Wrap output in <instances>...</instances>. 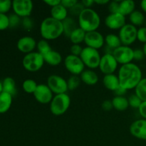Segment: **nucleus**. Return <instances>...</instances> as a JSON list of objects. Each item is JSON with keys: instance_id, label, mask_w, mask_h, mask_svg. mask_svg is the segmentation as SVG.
I'll return each instance as SVG.
<instances>
[{"instance_id": "nucleus-32", "label": "nucleus", "mask_w": 146, "mask_h": 146, "mask_svg": "<svg viewBox=\"0 0 146 146\" xmlns=\"http://www.w3.org/2000/svg\"><path fill=\"white\" fill-rule=\"evenodd\" d=\"M36 48L38 50V52L42 56L45 55L48 52L52 50L51 46L48 43V41L45 39L40 40L36 44Z\"/></svg>"}, {"instance_id": "nucleus-51", "label": "nucleus", "mask_w": 146, "mask_h": 146, "mask_svg": "<svg viewBox=\"0 0 146 146\" xmlns=\"http://www.w3.org/2000/svg\"><path fill=\"white\" fill-rule=\"evenodd\" d=\"M141 7L143 11L146 13V0H143L141 2Z\"/></svg>"}, {"instance_id": "nucleus-16", "label": "nucleus", "mask_w": 146, "mask_h": 146, "mask_svg": "<svg viewBox=\"0 0 146 146\" xmlns=\"http://www.w3.org/2000/svg\"><path fill=\"white\" fill-rule=\"evenodd\" d=\"M130 133L135 138L140 140H146V120H136L131 123L129 128Z\"/></svg>"}, {"instance_id": "nucleus-14", "label": "nucleus", "mask_w": 146, "mask_h": 146, "mask_svg": "<svg viewBox=\"0 0 146 146\" xmlns=\"http://www.w3.org/2000/svg\"><path fill=\"white\" fill-rule=\"evenodd\" d=\"M34 96L35 99L41 104H50L54 98L52 91L48 86L45 84H38L34 93Z\"/></svg>"}, {"instance_id": "nucleus-10", "label": "nucleus", "mask_w": 146, "mask_h": 146, "mask_svg": "<svg viewBox=\"0 0 146 146\" xmlns=\"http://www.w3.org/2000/svg\"><path fill=\"white\" fill-rule=\"evenodd\" d=\"M113 56L118 64L125 65L132 63L134 60V50L130 46L122 45L113 50Z\"/></svg>"}, {"instance_id": "nucleus-15", "label": "nucleus", "mask_w": 146, "mask_h": 146, "mask_svg": "<svg viewBox=\"0 0 146 146\" xmlns=\"http://www.w3.org/2000/svg\"><path fill=\"white\" fill-rule=\"evenodd\" d=\"M105 24L108 29L111 30H120L126 24L125 17L120 13L110 14L106 17Z\"/></svg>"}, {"instance_id": "nucleus-34", "label": "nucleus", "mask_w": 146, "mask_h": 146, "mask_svg": "<svg viewBox=\"0 0 146 146\" xmlns=\"http://www.w3.org/2000/svg\"><path fill=\"white\" fill-rule=\"evenodd\" d=\"M12 8V1L10 0H0V14H6Z\"/></svg>"}, {"instance_id": "nucleus-3", "label": "nucleus", "mask_w": 146, "mask_h": 146, "mask_svg": "<svg viewBox=\"0 0 146 146\" xmlns=\"http://www.w3.org/2000/svg\"><path fill=\"white\" fill-rule=\"evenodd\" d=\"M101 24V18L98 13L92 9L85 8L78 16L79 28L86 33L97 31Z\"/></svg>"}, {"instance_id": "nucleus-44", "label": "nucleus", "mask_w": 146, "mask_h": 146, "mask_svg": "<svg viewBox=\"0 0 146 146\" xmlns=\"http://www.w3.org/2000/svg\"><path fill=\"white\" fill-rule=\"evenodd\" d=\"M22 25L26 29H31L34 24H33V21H31L29 17H26V18H23Z\"/></svg>"}, {"instance_id": "nucleus-31", "label": "nucleus", "mask_w": 146, "mask_h": 146, "mask_svg": "<svg viewBox=\"0 0 146 146\" xmlns=\"http://www.w3.org/2000/svg\"><path fill=\"white\" fill-rule=\"evenodd\" d=\"M38 84L33 79H27L23 82L22 88L27 94H34Z\"/></svg>"}, {"instance_id": "nucleus-45", "label": "nucleus", "mask_w": 146, "mask_h": 146, "mask_svg": "<svg viewBox=\"0 0 146 146\" xmlns=\"http://www.w3.org/2000/svg\"><path fill=\"white\" fill-rule=\"evenodd\" d=\"M101 106H102L103 110H104L106 111H109L111 110H112V108H113L112 101H109V100H106V101H104L102 103Z\"/></svg>"}, {"instance_id": "nucleus-22", "label": "nucleus", "mask_w": 146, "mask_h": 146, "mask_svg": "<svg viewBox=\"0 0 146 146\" xmlns=\"http://www.w3.org/2000/svg\"><path fill=\"white\" fill-rule=\"evenodd\" d=\"M13 96L5 92L0 94V113H7L10 109L12 104Z\"/></svg>"}, {"instance_id": "nucleus-42", "label": "nucleus", "mask_w": 146, "mask_h": 146, "mask_svg": "<svg viewBox=\"0 0 146 146\" xmlns=\"http://www.w3.org/2000/svg\"><path fill=\"white\" fill-rule=\"evenodd\" d=\"M145 58V54H144L143 49H137L134 50V60L136 61H141Z\"/></svg>"}, {"instance_id": "nucleus-28", "label": "nucleus", "mask_w": 146, "mask_h": 146, "mask_svg": "<svg viewBox=\"0 0 146 146\" xmlns=\"http://www.w3.org/2000/svg\"><path fill=\"white\" fill-rule=\"evenodd\" d=\"M86 32L81 28L78 27L70 35L69 38L73 44H80L84 41Z\"/></svg>"}, {"instance_id": "nucleus-8", "label": "nucleus", "mask_w": 146, "mask_h": 146, "mask_svg": "<svg viewBox=\"0 0 146 146\" xmlns=\"http://www.w3.org/2000/svg\"><path fill=\"white\" fill-rule=\"evenodd\" d=\"M47 86L51 89L53 94L56 95L66 94L68 91V84L63 77L53 74L48 76L47 79Z\"/></svg>"}, {"instance_id": "nucleus-38", "label": "nucleus", "mask_w": 146, "mask_h": 146, "mask_svg": "<svg viewBox=\"0 0 146 146\" xmlns=\"http://www.w3.org/2000/svg\"><path fill=\"white\" fill-rule=\"evenodd\" d=\"M85 9L84 6L83 5V4L81 2H78L74 7H72L71 9H70V12L71 14L75 16H79V14H81V11Z\"/></svg>"}, {"instance_id": "nucleus-49", "label": "nucleus", "mask_w": 146, "mask_h": 146, "mask_svg": "<svg viewBox=\"0 0 146 146\" xmlns=\"http://www.w3.org/2000/svg\"><path fill=\"white\" fill-rule=\"evenodd\" d=\"M126 92H127L126 90H125L124 88H123L122 87H121V86H120L119 88H118V89L115 91V93L116 94L117 96H123V95L124 94H126Z\"/></svg>"}, {"instance_id": "nucleus-37", "label": "nucleus", "mask_w": 146, "mask_h": 146, "mask_svg": "<svg viewBox=\"0 0 146 146\" xmlns=\"http://www.w3.org/2000/svg\"><path fill=\"white\" fill-rule=\"evenodd\" d=\"M137 40L141 43H146V27H140L137 33Z\"/></svg>"}, {"instance_id": "nucleus-36", "label": "nucleus", "mask_w": 146, "mask_h": 146, "mask_svg": "<svg viewBox=\"0 0 146 146\" xmlns=\"http://www.w3.org/2000/svg\"><path fill=\"white\" fill-rule=\"evenodd\" d=\"M9 27V19L7 14H0V31H4Z\"/></svg>"}, {"instance_id": "nucleus-4", "label": "nucleus", "mask_w": 146, "mask_h": 146, "mask_svg": "<svg viewBox=\"0 0 146 146\" xmlns=\"http://www.w3.org/2000/svg\"><path fill=\"white\" fill-rule=\"evenodd\" d=\"M70 104L71 98L67 94L56 95L50 103V111L54 115H62L68 111Z\"/></svg>"}, {"instance_id": "nucleus-2", "label": "nucleus", "mask_w": 146, "mask_h": 146, "mask_svg": "<svg viewBox=\"0 0 146 146\" xmlns=\"http://www.w3.org/2000/svg\"><path fill=\"white\" fill-rule=\"evenodd\" d=\"M40 34L45 40H54L64 34V27L61 21L52 17L44 19L40 25Z\"/></svg>"}, {"instance_id": "nucleus-5", "label": "nucleus", "mask_w": 146, "mask_h": 146, "mask_svg": "<svg viewBox=\"0 0 146 146\" xmlns=\"http://www.w3.org/2000/svg\"><path fill=\"white\" fill-rule=\"evenodd\" d=\"M44 57L37 52H31L24 56L22 59V65L27 71L29 72H36L41 69L44 66Z\"/></svg>"}, {"instance_id": "nucleus-7", "label": "nucleus", "mask_w": 146, "mask_h": 146, "mask_svg": "<svg viewBox=\"0 0 146 146\" xmlns=\"http://www.w3.org/2000/svg\"><path fill=\"white\" fill-rule=\"evenodd\" d=\"M138 29L131 24H126L119 30V36L121 44L123 46H129L137 39Z\"/></svg>"}, {"instance_id": "nucleus-53", "label": "nucleus", "mask_w": 146, "mask_h": 146, "mask_svg": "<svg viewBox=\"0 0 146 146\" xmlns=\"http://www.w3.org/2000/svg\"><path fill=\"white\" fill-rule=\"evenodd\" d=\"M3 92V88H2V82L0 81V94Z\"/></svg>"}, {"instance_id": "nucleus-26", "label": "nucleus", "mask_w": 146, "mask_h": 146, "mask_svg": "<svg viewBox=\"0 0 146 146\" xmlns=\"http://www.w3.org/2000/svg\"><path fill=\"white\" fill-rule=\"evenodd\" d=\"M129 20L131 24L135 27L143 25L145 21V16L139 10H135L132 14H130Z\"/></svg>"}, {"instance_id": "nucleus-11", "label": "nucleus", "mask_w": 146, "mask_h": 146, "mask_svg": "<svg viewBox=\"0 0 146 146\" xmlns=\"http://www.w3.org/2000/svg\"><path fill=\"white\" fill-rule=\"evenodd\" d=\"M33 8L34 5L31 0H14L12 1L13 11L19 17H29Z\"/></svg>"}, {"instance_id": "nucleus-20", "label": "nucleus", "mask_w": 146, "mask_h": 146, "mask_svg": "<svg viewBox=\"0 0 146 146\" xmlns=\"http://www.w3.org/2000/svg\"><path fill=\"white\" fill-rule=\"evenodd\" d=\"M80 78L82 82L88 86H94L98 81V76L95 71L91 69L84 70L80 75Z\"/></svg>"}, {"instance_id": "nucleus-25", "label": "nucleus", "mask_w": 146, "mask_h": 146, "mask_svg": "<svg viewBox=\"0 0 146 146\" xmlns=\"http://www.w3.org/2000/svg\"><path fill=\"white\" fill-rule=\"evenodd\" d=\"M113 107L114 109L118 111H124L129 107L128 98L124 96H115L112 100Z\"/></svg>"}, {"instance_id": "nucleus-43", "label": "nucleus", "mask_w": 146, "mask_h": 146, "mask_svg": "<svg viewBox=\"0 0 146 146\" xmlns=\"http://www.w3.org/2000/svg\"><path fill=\"white\" fill-rule=\"evenodd\" d=\"M118 9H119V2L118 1H112L110 3L108 6V9H109L111 14L113 13H118Z\"/></svg>"}, {"instance_id": "nucleus-29", "label": "nucleus", "mask_w": 146, "mask_h": 146, "mask_svg": "<svg viewBox=\"0 0 146 146\" xmlns=\"http://www.w3.org/2000/svg\"><path fill=\"white\" fill-rule=\"evenodd\" d=\"M63 27H64V34L66 36L69 37L71 33L74 31L76 28V21L73 19L71 17H68L63 21Z\"/></svg>"}, {"instance_id": "nucleus-17", "label": "nucleus", "mask_w": 146, "mask_h": 146, "mask_svg": "<svg viewBox=\"0 0 146 146\" xmlns=\"http://www.w3.org/2000/svg\"><path fill=\"white\" fill-rule=\"evenodd\" d=\"M36 40L33 37L23 36L17 41V47L21 53L27 54L34 52V50L36 48Z\"/></svg>"}, {"instance_id": "nucleus-1", "label": "nucleus", "mask_w": 146, "mask_h": 146, "mask_svg": "<svg viewBox=\"0 0 146 146\" xmlns=\"http://www.w3.org/2000/svg\"><path fill=\"white\" fill-rule=\"evenodd\" d=\"M120 86L125 90L135 89L143 78L142 71L138 65L133 63L122 65L118 71Z\"/></svg>"}, {"instance_id": "nucleus-9", "label": "nucleus", "mask_w": 146, "mask_h": 146, "mask_svg": "<svg viewBox=\"0 0 146 146\" xmlns=\"http://www.w3.org/2000/svg\"><path fill=\"white\" fill-rule=\"evenodd\" d=\"M64 66L73 76L81 75L84 71L85 65L79 56L69 54L64 59Z\"/></svg>"}, {"instance_id": "nucleus-24", "label": "nucleus", "mask_w": 146, "mask_h": 146, "mask_svg": "<svg viewBox=\"0 0 146 146\" xmlns=\"http://www.w3.org/2000/svg\"><path fill=\"white\" fill-rule=\"evenodd\" d=\"M3 92L7 93L12 96L17 94V88H16V82L11 77H6L2 81Z\"/></svg>"}, {"instance_id": "nucleus-35", "label": "nucleus", "mask_w": 146, "mask_h": 146, "mask_svg": "<svg viewBox=\"0 0 146 146\" xmlns=\"http://www.w3.org/2000/svg\"><path fill=\"white\" fill-rule=\"evenodd\" d=\"M128 100V103H129V106H131L133 108H138V109L141 106L143 102L135 94H132L131 96H130Z\"/></svg>"}, {"instance_id": "nucleus-30", "label": "nucleus", "mask_w": 146, "mask_h": 146, "mask_svg": "<svg viewBox=\"0 0 146 146\" xmlns=\"http://www.w3.org/2000/svg\"><path fill=\"white\" fill-rule=\"evenodd\" d=\"M135 94L142 101H146V78H143L135 87Z\"/></svg>"}, {"instance_id": "nucleus-50", "label": "nucleus", "mask_w": 146, "mask_h": 146, "mask_svg": "<svg viewBox=\"0 0 146 146\" xmlns=\"http://www.w3.org/2000/svg\"><path fill=\"white\" fill-rule=\"evenodd\" d=\"M95 1V4H100V5H105V4L109 3V1H108V0H96V1Z\"/></svg>"}, {"instance_id": "nucleus-6", "label": "nucleus", "mask_w": 146, "mask_h": 146, "mask_svg": "<svg viewBox=\"0 0 146 146\" xmlns=\"http://www.w3.org/2000/svg\"><path fill=\"white\" fill-rule=\"evenodd\" d=\"M79 57L82 60L85 66L91 69H94L99 66L101 56L98 50L86 46L83 48Z\"/></svg>"}, {"instance_id": "nucleus-41", "label": "nucleus", "mask_w": 146, "mask_h": 146, "mask_svg": "<svg viewBox=\"0 0 146 146\" xmlns=\"http://www.w3.org/2000/svg\"><path fill=\"white\" fill-rule=\"evenodd\" d=\"M78 1L76 0H61V4L67 9H70L74 7Z\"/></svg>"}, {"instance_id": "nucleus-46", "label": "nucleus", "mask_w": 146, "mask_h": 146, "mask_svg": "<svg viewBox=\"0 0 146 146\" xmlns=\"http://www.w3.org/2000/svg\"><path fill=\"white\" fill-rule=\"evenodd\" d=\"M138 111H139V113L141 117L143 119L146 120V101H143L141 106L138 108Z\"/></svg>"}, {"instance_id": "nucleus-47", "label": "nucleus", "mask_w": 146, "mask_h": 146, "mask_svg": "<svg viewBox=\"0 0 146 146\" xmlns=\"http://www.w3.org/2000/svg\"><path fill=\"white\" fill-rule=\"evenodd\" d=\"M44 2L47 5L51 7V8H52V7L61 4V0H45V1H44Z\"/></svg>"}, {"instance_id": "nucleus-55", "label": "nucleus", "mask_w": 146, "mask_h": 146, "mask_svg": "<svg viewBox=\"0 0 146 146\" xmlns=\"http://www.w3.org/2000/svg\"><path fill=\"white\" fill-rule=\"evenodd\" d=\"M145 142H146V140H145Z\"/></svg>"}, {"instance_id": "nucleus-18", "label": "nucleus", "mask_w": 146, "mask_h": 146, "mask_svg": "<svg viewBox=\"0 0 146 146\" xmlns=\"http://www.w3.org/2000/svg\"><path fill=\"white\" fill-rule=\"evenodd\" d=\"M103 83L104 86L110 91H115L120 87L118 77L113 74L104 76Z\"/></svg>"}, {"instance_id": "nucleus-27", "label": "nucleus", "mask_w": 146, "mask_h": 146, "mask_svg": "<svg viewBox=\"0 0 146 146\" xmlns=\"http://www.w3.org/2000/svg\"><path fill=\"white\" fill-rule=\"evenodd\" d=\"M105 43L106 44L107 47L112 50H115V48L122 46L119 36L113 34H109L105 37Z\"/></svg>"}, {"instance_id": "nucleus-54", "label": "nucleus", "mask_w": 146, "mask_h": 146, "mask_svg": "<svg viewBox=\"0 0 146 146\" xmlns=\"http://www.w3.org/2000/svg\"><path fill=\"white\" fill-rule=\"evenodd\" d=\"M145 27H146V19H145Z\"/></svg>"}, {"instance_id": "nucleus-39", "label": "nucleus", "mask_w": 146, "mask_h": 146, "mask_svg": "<svg viewBox=\"0 0 146 146\" xmlns=\"http://www.w3.org/2000/svg\"><path fill=\"white\" fill-rule=\"evenodd\" d=\"M9 27H11V28L18 26L19 24L20 21H21L20 17L16 15L15 14H11L9 17Z\"/></svg>"}, {"instance_id": "nucleus-52", "label": "nucleus", "mask_w": 146, "mask_h": 146, "mask_svg": "<svg viewBox=\"0 0 146 146\" xmlns=\"http://www.w3.org/2000/svg\"><path fill=\"white\" fill-rule=\"evenodd\" d=\"M143 51L144 54H145V56L146 57V43L145 44H144L143 47Z\"/></svg>"}, {"instance_id": "nucleus-23", "label": "nucleus", "mask_w": 146, "mask_h": 146, "mask_svg": "<svg viewBox=\"0 0 146 146\" xmlns=\"http://www.w3.org/2000/svg\"><path fill=\"white\" fill-rule=\"evenodd\" d=\"M135 9V4L132 0H124V1H119V9L118 13L125 16H129L132 14Z\"/></svg>"}, {"instance_id": "nucleus-40", "label": "nucleus", "mask_w": 146, "mask_h": 146, "mask_svg": "<svg viewBox=\"0 0 146 146\" xmlns=\"http://www.w3.org/2000/svg\"><path fill=\"white\" fill-rule=\"evenodd\" d=\"M83 48L79 45V44H73L71 46L70 51H71V54L76 56H80L81 52H82Z\"/></svg>"}, {"instance_id": "nucleus-21", "label": "nucleus", "mask_w": 146, "mask_h": 146, "mask_svg": "<svg viewBox=\"0 0 146 146\" xmlns=\"http://www.w3.org/2000/svg\"><path fill=\"white\" fill-rule=\"evenodd\" d=\"M45 63L52 66H58L62 61V56L58 51L51 50L43 56Z\"/></svg>"}, {"instance_id": "nucleus-33", "label": "nucleus", "mask_w": 146, "mask_h": 146, "mask_svg": "<svg viewBox=\"0 0 146 146\" xmlns=\"http://www.w3.org/2000/svg\"><path fill=\"white\" fill-rule=\"evenodd\" d=\"M81 78L78 76H71L67 81L68 88L70 91H74L81 84Z\"/></svg>"}, {"instance_id": "nucleus-12", "label": "nucleus", "mask_w": 146, "mask_h": 146, "mask_svg": "<svg viewBox=\"0 0 146 146\" xmlns=\"http://www.w3.org/2000/svg\"><path fill=\"white\" fill-rule=\"evenodd\" d=\"M118 63L112 54H106L101 56L99 64L100 71L105 75L113 74L118 68Z\"/></svg>"}, {"instance_id": "nucleus-48", "label": "nucleus", "mask_w": 146, "mask_h": 146, "mask_svg": "<svg viewBox=\"0 0 146 146\" xmlns=\"http://www.w3.org/2000/svg\"><path fill=\"white\" fill-rule=\"evenodd\" d=\"M81 3L85 8L91 9V7L94 5V4H95V1L94 0H83Z\"/></svg>"}, {"instance_id": "nucleus-19", "label": "nucleus", "mask_w": 146, "mask_h": 146, "mask_svg": "<svg viewBox=\"0 0 146 146\" xmlns=\"http://www.w3.org/2000/svg\"><path fill=\"white\" fill-rule=\"evenodd\" d=\"M51 17L63 22L66 19L68 18V9L61 4L52 7L51 9Z\"/></svg>"}, {"instance_id": "nucleus-13", "label": "nucleus", "mask_w": 146, "mask_h": 146, "mask_svg": "<svg viewBox=\"0 0 146 146\" xmlns=\"http://www.w3.org/2000/svg\"><path fill=\"white\" fill-rule=\"evenodd\" d=\"M84 43L87 47L98 50L104 46L105 44V38L99 31H90L86 33Z\"/></svg>"}]
</instances>
